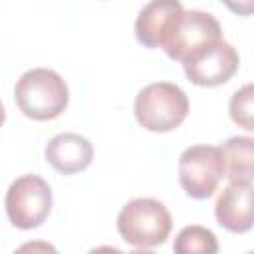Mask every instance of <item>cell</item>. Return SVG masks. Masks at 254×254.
I'll return each instance as SVG.
<instances>
[{
	"label": "cell",
	"mask_w": 254,
	"mask_h": 254,
	"mask_svg": "<svg viewBox=\"0 0 254 254\" xmlns=\"http://www.w3.org/2000/svg\"><path fill=\"white\" fill-rule=\"evenodd\" d=\"M224 159V177L230 183H252L254 175V139L234 135L220 147Z\"/></svg>",
	"instance_id": "8fae6325"
},
{
	"label": "cell",
	"mask_w": 254,
	"mask_h": 254,
	"mask_svg": "<svg viewBox=\"0 0 254 254\" xmlns=\"http://www.w3.org/2000/svg\"><path fill=\"white\" fill-rule=\"evenodd\" d=\"M181 64L190 83L200 87H216L226 83L236 73L240 65V58H238V52L226 40L220 38L196 50L194 54L185 58Z\"/></svg>",
	"instance_id": "8992f818"
},
{
	"label": "cell",
	"mask_w": 254,
	"mask_h": 254,
	"mask_svg": "<svg viewBox=\"0 0 254 254\" xmlns=\"http://www.w3.org/2000/svg\"><path fill=\"white\" fill-rule=\"evenodd\" d=\"M44 157L58 173L75 175L91 165L93 147L79 133H60L50 139L44 149Z\"/></svg>",
	"instance_id": "30bf717a"
},
{
	"label": "cell",
	"mask_w": 254,
	"mask_h": 254,
	"mask_svg": "<svg viewBox=\"0 0 254 254\" xmlns=\"http://www.w3.org/2000/svg\"><path fill=\"white\" fill-rule=\"evenodd\" d=\"M220 38H222V30L218 20L212 14L202 10H185L173 36L163 46V50L171 60L183 62L196 50Z\"/></svg>",
	"instance_id": "52a82bcc"
},
{
	"label": "cell",
	"mask_w": 254,
	"mask_h": 254,
	"mask_svg": "<svg viewBox=\"0 0 254 254\" xmlns=\"http://www.w3.org/2000/svg\"><path fill=\"white\" fill-rule=\"evenodd\" d=\"M18 109L34 121H52L60 117L69 101L64 77L48 67H34L20 75L14 87Z\"/></svg>",
	"instance_id": "6da1fadb"
},
{
	"label": "cell",
	"mask_w": 254,
	"mask_h": 254,
	"mask_svg": "<svg viewBox=\"0 0 254 254\" xmlns=\"http://www.w3.org/2000/svg\"><path fill=\"white\" fill-rule=\"evenodd\" d=\"M228 113H230V119L238 127L246 131L254 129V87L252 83H246L244 87L234 91V95L230 97Z\"/></svg>",
	"instance_id": "4fadbf2b"
},
{
	"label": "cell",
	"mask_w": 254,
	"mask_h": 254,
	"mask_svg": "<svg viewBox=\"0 0 254 254\" xmlns=\"http://www.w3.org/2000/svg\"><path fill=\"white\" fill-rule=\"evenodd\" d=\"M173 250L177 254H214L218 252V240L212 230L190 224L177 234Z\"/></svg>",
	"instance_id": "7c38bea8"
},
{
	"label": "cell",
	"mask_w": 254,
	"mask_h": 254,
	"mask_svg": "<svg viewBox=\"0 0 254 254\" xmlns=\"http://www.w3.org/2000/svg\"><path fill=\"white\" fill-rule=\"evenodd\" d=\"M133 113L143 129L153 133H169L187 119L189 97L177 83L155 81L137 93Z\"/></svg>",
	"instance_id": "7a4b0ae2"
},
{
	"label": "cell",
	"mask_w": 254,
	"mask_h": 254,
	"mask_svg": "<svg viewBox=\"0 0 254 254\" xmlns=\"http://www.w3.org/2000/svg\"><path fill=\"white\" fill-rule=\"evenodd\" d=\"M185 8L181 0H151L135 20V38L145 48H163L173 36Z\"/></svg>",
	"instance_id": "ba28073f"
},
{
	"label": "cell",
	"mask_w": 254,
	"mask_h": 254,
	"mask_svg": "<svg viewBox=\"0 0 254 254\" xmlns=\"http://www.w3.org/2000/svg\"><path fill=\"white\" fill-rule=\"evenodd\" d=\"M171 228V212L157 198H133L125 202L117 214L119 236L135 248H155L165 244Z\"/></svg>",
	"instance_id": "3957f363"
},
{
	"label": "cell",
	"mask_w": 254,
	"mask_h": 254,
	"mask_svg": "<svg viewBox=\"0 0 254 254\" xmlns=\"http://www.w3.org/2000/svg\"><path fill=\"white\" fill-rule=\"evenodd\" d=\"M4 121H6V111H4V105H2V101H0V127L4 125Z\"/></svg>",
	"instance_id": "9a60e30c"
},
{
	"label": "cell",
	"mask_w": 254,
	"mask_h": 254,
	"mask_svg": "<svg viewBox=\"0 0 254 254\" xmlns=\"http://www.w3.org/2000/svg\"><path fill=\"white\" fill-rule=\"evenodd\" d=\"M216 222L234 234L252 228V183H228L214 204Z\"/></svg>",
	"instance_id": "9c48e42d"
},
{
	"label": "cell",
	"mask_w": 254,
	"mask_h": 254,
	"mask_svg": "<svg viewBox=\"0 0 254 254\" xmlns=\"http://www.w3.org/2000/svg\"><path fill=\"white\" fill-rule=\"evenodd\" d=\"M4 206L12 226L20 230L38 228L52 210V189L38 175H22L8 187Z\"/></svg>",
	"instance_id": "277c9868"
},
{
	"label": "cell",
	"mask_w": 254,
	"mask_h": 254,
	"mask_svg": "<svg viewBox=\"0 0 254 254\" xmlns=\"http://www.w3.org/2000/svg\"><path fill=\"white\" fill-rule=\"evenodd\" d=\"M224 6L238 16H250L254 12V0H222Z\"/></svg>",
	"instance_id": "5bb4252c"
},
{
	"label": "cell",
	"mask_w": 254,
	"mask_h": 254,
	"mask_svg": "<svg viewBox=\"0 0 254 254\" xmlns=\"http://www.w3.org/2000/svg\"><path fill=\"white\" fill-rule=\"evenodd\" d=\"M224 177V159L220 147L192 145L179 157V183L183 190L196 200L214 194Z\"/></svg>",
	"instance_id": "5b68a950"
}]
</instances>
